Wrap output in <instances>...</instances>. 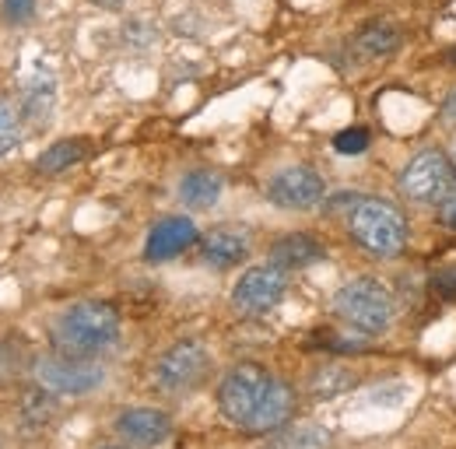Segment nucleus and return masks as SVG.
<instances>
[{
    "label": "nucleus",
    "mask_w": 456,
    "mask_h": 449,
    "mask_svg": "<svg viewBox=\"0 0 456 449\" xmlns=\"http://www.w3.org/2000/svg\"><path fill=\"white\" fill-rule=\"evenodd\" d=\"M53 344L63 355L92 358L119 337V313L106 302H74L53 320Z\"/></svg>",
    "instance_id": "obj_1"
},
{
    "label": "nucleus",
    "mask_w": 456,
    "mask_h": 449,
    "mask_svg": "<svg viewBox=\"0 0 456 449\" xmlns=\"http://www.w3.org/2000/svg\"><path fill=\"white\" fill-rule=\"evenodd\" d=\"M347 228L354 235V242L362 249H369L372 257H400V249L407 246V222L394 204L376 200V197H362L351 215H347Z\"/></svg>",
    "instance_id": "obj_2"
},
{
    "label": "nucleus",
    "mask_w": 456,
    "mask_h": 449,
    "mask_svg": "<svg viewBox=\"0 0 456 449\" xmlns=\"http://www.w3.org/2000/svg\"><path fill=\"white\" fill-rule=\"evenodd\" d=\"M334 313L362 334H383L394 323V295L376 278L347 281L334 295Z\"/></svg>",
    "instance_id": "obj_3"
},
{
    "label": "nucleus",
    "mask_w": 456,
    "mask_h": 449,
    "mask_svg": "<svg viewBox=\"0 0 456 449\" xmlns=\"http://www.w3.org/2000/svg\"><path fill=\"white\" fill-rule=\"evenodd\" d=\"M271 383H274V376L256 362L232 365L222 376V383H218V411H222V418L239 425V429H246L253 421L260 400L271 390Z\"/></svg>",
    "instance_id": "obj_4"
},
{
    "label": "nucleus",
    "mask_w": 456,
    "mask_h": 449,
    "mask_svg": "<svg viewBox=\"0 0 456 449\" xmlns=\"http://www.w3.org/2000/svg\"><path fill=\"white\" fill-rule=\"evenodd\" d=\"M32 376L39 387L53 390L57 396H85V393L99 390L106 372L99 362L92 358H77V355H43L32 362Z\"/></svg>",
    "instance_id": "obj_5"
},
{
    "label": "nucleus",
    "mask_w": 456,
    "mask_h": 449,
    "mask_svg": "<svg viewBox=\"0 0 456 449\" xmlns=\"http://www.w3.org/2000/svg\"><path fill=\"white\" fill-rule=\"evenodd\" d=\"M208 372H211V355L200 340H175L155 362V380L169 393L197 390L208 380Z\"/></svg>",
    "instance_id": "obj_6"
},
{
    "label": "nucleus",
    "mask_w": 456,
    "mask_h": 449,
    "mask_svg": "<svg viewBox=\"0 0 456 449\" xmlns=\"http://www.w3.org/2000/svg\"><path fill=\"white\" fill-rule=\"evenodd\" d=\"M285 267H278V264L249 267V271H242V278L235 281V288H232V309L239 316H264L285 298Z\"/></svg>",
    "instance_id": "obj_7"
},
{
    "label": "nucleus",
    "mask_w": 456,
    "mask_h": 449,
    "mask_svg": "<svg viewBox=\"0 0 456 449\" xmlns=\"http://www.w3.org/2000/svg\"><path fill=\"white\" fill-rule=\"evenodd\" d=\"M453 166L443 151H421L400 172V193L418 204H439L453 190Z\"/></svg>",
    "instance_id": "obj_8"
},
{
    "label": "nucleus",
    "mask_w": 456,
    "mask_h": 449,
    "mask_svg": "<svg viewBox=\"0 0 456 449\" xmlns=\"http://www.w3.org/2000/svg\"><path fill=\"white\" fill-rule=\"evenodd\" d=\"M323 193H327L323 179L305 166L281 168V172L271 179V186H267L271 204H274V208H285V211H313V208L323 200Z\"/></svg>",
    "instance_id": "obj_9"
},
{
    "label": "nucleus",
    "mask_w": 456,
    "mask_h": 449,
    "mask_svg": "<svg viewBox=\"0 0 456 449\" xmlns=\"http://www.w3.org/2000/svg\"><path fill=\"white\" fill-rule=\"evenodd\" d=\"M172 421L166 411H155V407H130L116 418V436L126 443V446L137 449H151L162 446L169 439Z\"/></svg>",
    "instance_id": "obj_10"
},
{
    "label": "nucleus",
    "mask_w": 456,
    "mask_h": 449,
    "mask_svg": "<svg viewBox=\"0 0 456 449\" xmlns=\"http://www.w3.org/2000/svg\"><path fill=\"white\" fill-rule=\"evenodd\" d=\"M197 242V224L190 222L186 215H169V218H159L148 232V242H144V260L148 264H162L179 257L183 249H190Z\"/></svg>",
    "instance_id": "obj_11"
},
{
    "label": "nucleus",
    "mask_w": 456,
    "mask_h": 449,
    "mask_svg": "<svg viewBox=\"0 0 456 449\" xmlns=\"http://www.w3.org/2000/svg\"><path fill=\"white\" fill-rule=\"evenodd\" d=\"M249 253V235L239 232V228H211L204 239H200V257L208 267H218V271H228L235 264H242Z\"/></svg>",
    "instance_id": "obj_12"
},
{
    "label": "nucleus",
    "mask_w": 456,
    "mask_h": 449,
    "mask_svg": "<svg viewBox=\"0 0 456 449\" xmlns=\"http://www.w3.org/2000/svg\"><path fill=\"white\" fill-rule=\"evenodd\" d=\"M291 411H295V390H291L288 383H281V380H274L271 390H267V396L260 400L253 421L246 425V432H253V436L278 432V429H285V421L291 418Z\"/></svg>",
    "instance_id": "obj_13"
},
{
    "label": "nucleus",
    "mask_w": 456,
    "mask_h": 449,
    "mask_svg": "<svg viewBox=\"0 0 456 449\" xmlns=\"http://www.w3.org/2000/svg\"><path fill=\"white\" fill-rule=\"evenodd\" d=\"M323 246L305 235V232H291V235H281L274 246H271V264L285 267V271H298V267H309L316 260H323Z\"/></svg>",
    "instance_id": "obj_14"
},
{
    "label": "nucleus",
    "mask_w": 456,
    "mask_h": 449,
    "mask_svg": "<svg viewBox=\"0 0 456 449\" xmlns=\"http://www.w3.org/2000/svg\"><path fill=\"white\" fill-rule=\"evenodd\" d=\"M222 176L218 172H208V168H193V172H186L183 176V183H179V200L186 204V208H193V211H208V208H215L218 204V197H222Z\"/></svg>",
    "instance_id": "obj_15"
},
{
    "label": "nucleus",
    "mask_w": 456,
    "mask_h": 449,
    "mask_svg": "<svg viewBox=\"0 0 456 449\" xmlns=\"http://www.w3.org/2000/svg\"><path fill=\"white\" fill-rule=\"evenodd\" d=\"M271 449H330V432L323 425H288V429H278L274 439H271Z\"/></svg>",
    "instance_id": "obj_16"
},
{
    "label": "nucleus",
    "mask_w": 456,
    "mask_h": 449,
    "mask_svg": "<svg viewBox=\"0 0 456 449\" xmlns=\"http://www.w3.org/2000/svg\"><path fill=\"white\" fill-rule=\"evenodd\" d=\"M57 418V393L46 387H32L21 393V425L25 429H46Z\"/></svg>",
    "instance_id": "obj_17"
},
{
    "label": "nucleus",
    "mask_w": 456,
    "mask_h": 449,
    "mask_svg": "<svg viewBox=\"0 0 456 449\" xmlns=\"http://www.w3.org/2000/svg\"><path fill=\"white\" fill-rule=\"evenodd\" d=\"M81 159H85V141H57L36 159V172L57 176V172H67L70 166H77Z\"/></svg>",
    "instance_id": "obj_18"
},
{
    "label": "nucleus",
    "mask_w": 456,
    "mask_h": 449,
    "mask_svg": "<svg viewBox=\"0 0 456 449\" xmlns=\"http://www.w3.org/2000/svg\"><path fill=\"white\" fill-rule=\"evenodd\" d=\"M400 46V32L397 25H390V21H372V25H365L362 32H358V50L365 56H390L394 50Z\"/></svg>",
    "instance_id": "obj_19"
},
{
    "label": "nucleus",
    "mask_w": 456,
    "mask_h": 449,
    "mask_svg": "<svg viewBox=\"0 0 456 449\" xmlns=\"http://www.w3.org/2000/svg\"><path fill=\"white\" fill-rule=\"evenodd\" d=\"M53 102H57V88L53 81H36L25 95V119L32 127H46L50 123V112H53Z\"/></svg>",
    "instance_id": "obj_20"
},
{
    "label": "nucleus",
    "mask_w": 456,
    "mask_h": 449,
    "mask_svg": "<svg viewBox=\"0 0 456 449\" xmlns=\"http://www.w3.org/2000/svg\"><path fill=\"white\" fill-rule=\"evenodd\" d=\"M28 365V355L18 340L11 337H0V383H11L21 376V369Z\"/></svg>",
    "instance_id": "obj_21"
},
{
    "label": "nucleus",
    "mask_w": 456,
    "mask_h": 449,
    "mask_svg": "<svg viewBox=\"0 0 456 449\" xmlns=\"http://www.w3.org/2000/svg\"><path fill=\"white\" fill-rule=\"evenodd\" d=\"M18 144H21V116L7 99H0V155L14 151Z\"/></svg>",
    "instance_id": "obj_22"
},
{
    "label": "nucleus",
    "mask_w": 456,
    "mask_h": 449,
    "mask_svg": "<svg viewBox=\"0 0 456 449\" xmlns=\"http://www.w3.org/2000/svg\"><path fill=\"white\" fill-rule=\"evenodd\" d=\"M351 387V380L347 376H338V369H323L316 380H313V393L320 396V400H330V396H338L341 390Z\"/></svg>",
    "instance_id": "obj_23"
},
{
    "label": "nucleus",
    "mask_w": 456,
    "mask_h": 449,
    "mask_svg": "<svg viewBox=\"0 0 456 449\" xmlns=\"http://www.w3.org/2000/svg\"><path fill=\"white\" fill-rule=\"evenodd\" d=\"M334 148H338L341 155H362V151L369 148V130H362V127L341 130V134L334 137Z\"/></svg>",
    "instance_id": "obj_24"
},
{
    "label": "nucleus",
    "mask_w": 456,
    "mask_h": 449,
    "mask_svg": "<svg viewBox=\"0 0 456 449\" xmlns=\"http://www.w3.org/2000/svg\"><path fill=\"white\" fill-rule=\"evenodd\" d=\"M0 7H4V18L11 25H25L36 14V0H0Z\"/></svg>",
    "instance_id": "obj_25"
},
{
    "label": "nucleus",
    "mask_w": 456,
    "mask_h": 449,
    "mask_svg": "<svg viewBox=\"0 0 456 449\" xmlns=\"http://www.w3.org/2000/svg\"><path fill=\"white\" fill-rule=\"evenodd\" d=\"M432 284H436V291H439L443 298H456V267H446V271H439Z\"/></svg>",
    "instance_id": "obj_26"
},
{
    "label": "nucleus",
    "mask_w": 456,
    "mask_h": 449,
    "mask_svg": "<svg viewBox=\"0 0 456 449\" xmlns=\"http://www.w3.org/2000/svg\"><path fill=\"white\" fill-rule=\"evenodd\" d=\"M439 222L456 232V186L439 200Z\"/></svg>",
    "instance_id": "obj_27"
},
{
    "label": "nucleus",
    "mask_w": 456,
    "mask_h": 449,
    "mask_svg": "<svg viewBox=\"0 0 456 449\" xmlns=\"http://www.w3.org/2000/svg\"><path fill=\"white\" fill-rule=\"evenodd\" d=\"M443 116H446V123H456V88L450 92V99L443 102Z\"/></svg>",
    "instance_id": "obj_28"
},
{
    "label": "nucleus",
    "mask_w": 456,
    "mask_h": 449,
    "mask_svg": "<svg viewBox=\"0 0 456 449\" xmlns=\"http://www.w3.org/2000/svg\"><path fill=\"white\" fill-rule=\"evenodd\" d=\"M446 60H450V63H453V67H456V50H453V53H450V56H446Z\"/></svg>",
    "instance_id": "obj_29"
},
{
    "label": "nucleus",
    "mask_w": 456,
    "mask_h": 449,
    "mask_svg": "<svg viewBox=\"0 0 456 449\" xmlns=\"http://www.w3.org/2000/svg\"><path fill=\"white\" fill-rule=\"evenodd\" d=\"M102 449H126V446H102Z\"/></svg>",
    "instance_id": "obj_30"
}]
</instances>
